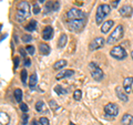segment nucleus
<instances>
[{"label": "nucleus", "mask_w": 133, "mask_h": 125, "mask_svg": "<svg viewBox=\"0 0 133 125\" xmlns=\"http://www.w3.org/2000/svg\"><path fill=\"white\" fill-rule=\"evenodd\" d=\"M85 26V20H69L68 21V28L72 32H79L81 31Z\"/></svg>", "instance_id": "6"}, {"label": "nucleus", "mask_w": 133, "mask_h": 125, "mask_svg": "<svg viewBox=\"0 0 133 125\" xmlns=\"http://www.w3.org/2000/svg\"><path fill=\"white\" fill-rule=\"evenodd\" d=\"M20 53L22 54V57L26 58V52H24V50H23V49H20Z\"/></svg>", "instance_id": "41"}, {"label": "nucleus", "mask_w": 133, "mask_h": 125, "mask_svg": "<svg viewBox=\"0 0 133 125\" xmlns=\"http://www.w3.org/2000/svg\"><path fill=\"white\" fill-rule=\"evenodd\" d=\"M14 95H15L16 101H17V102H19V103H21V101H22V96H23L22 90L16 89V90H15V92H14Z\"/></svg>", "instance_id": "21"}, {"label": "nucleus", "mask_w": 133, "mask_h": 125, "mask_svg": "<svg viewBox=\"0 0 133 125\" xmlns=\"http://www.w3.org/2000/svg\"><path fill=\"white\" fill-rule=\"evenodd\" d=\"M115 93H116L118 98L121 100L122 102H128V101H129V98H128V95H127V92H124V91H123L120 86H118V87L115 89Z\"/></svg>", "instance_id": "14"}, {"label": "nucleus", "mask_w": 133, "mask_h": 125, "mask_svg": "<svg viewBox=\"0 0 133 125\" xmlns=\"http://www.w3.org/2000/svg\"><path fill=\"white\" fill-rule=\"evenodd\" d=\"M55 91L56 92L59 94V95H63V94H66V92H68V91L66 90H64L63 87H62L61 85H57L56 87H55Z\"/></svg>", "instance_id": "25"}, {"label": "nucleus", "mask_w": 133, "mask_h": 125, "mask_svg": "<svg viewBox=\"0 0 133 125\" xmlns=\"http://www.w3.org/2000/svg\"><path fill=\"white\" fill-rule=\"evenodd\" d=\"M24 65H26V66H29V65H30V59L26 58V60H24Z\"/></svg>", "instance_id": "39"}, {"label": "nucleus", "mask_w": 133, "mask_h": 125, "mask_svg": "<svg viewBox=\"0 0 133 125\" xmlns=\"http://www.w3.org/2000/svg\"><path fill=\"white\" fill-rule=\"evenodd\" d=\"M122 125H133V116L131 114H124L121 120Z\"/></svg>", "instance_id": "16"}, {"label": "nucleus", "mask_w": 133, "mask_h": 125, "mask_svg": "<svg viewBox=\"0 0 133 125\" xmlns=\"http://www.w3.org/2000/svg\"><path fill=\"white\" fill-rule=\"evenodd\" d=\"M18 66H19V58L16 57L15 58V69H17Z\"/></svg>", "instance_id": "37"}, {"label": "nucleus", "mask_w": 133, "mask_h": 125, "mask_svg": "<svg viewBox=\"0 0 133 125\" xmlns=\"http://www.w3.org/2000/svg\"><path fill=\"white\" fill-rule=\"evenodd\" d=\"M20 110H21L23 113H27L28 110H29V107L26 103H20Z\"/></svg>", "instance_id": "30"}, {"label": "nucleus", "mask_w": 133, "mask_h": 125, "mask_svg": "<svg viewBox=\"0 0 133 125\" xmlns=\"http://www.w3.org/2000/svg\"><path fill=\"white\" fill-rule=\"evenodd\" d=\"M9 121H10L9 116H8L6 113H3V112L0 113V124L1 125H8L9 124Z\"/></svg>", "instance_id": "20"}, {"label": "nucleus", "mask_w": 133, "mask_h": 125, "mask_svg": "<svg viewBox=\"0 0 133 125\" xmlns=\"http://www.w3.org/2000/svg\"><path fill=\"white\" fill-rule=\"evenodd\" d=\"M113 24H114V21H113V20H108V21H105L104 23L102 24L101 32H102V33H108V32L111 30V28L113 27Z\"/></svg>", "instance_id": "15"}, {"label": "nucleus", "mask_w": 133, "mask_h": 125, "mask_svg": "<svg viewBox=\"0 0 133 125\" xmlns=\"http://www.w3.org/2000/svg\"><path fill=\"white\" fill-rule=\"evenodd\" d=\"M40 12V7L38 3H33V13L35 15H38Z\"/></svg>", "instance_id": "32"}, {"label": "nucleus", "mask_w": 133, "mask_h": 125, "mask_svg": "<svg viewBox=\"0 0 133 125\" xmlns=\"http://www.w3.org/2000/svg\"><path fill=\"white\" fill-rule=\"evenodd\" d=\"M104 44V39L102 37H98V38H94L93 41H91V43L89 44V49L90 50H98V49H101Z\"/></svg>", "instance_id": "9"}, {"label": "nucleus", "mask_w": 133, "mask_h": 125, "mask_svg": "<svg viewBox=\"0 0 133 125\" xmlns=\"http://www.w3.org/2000/svg\"><path fill=\"white\" fill-rule=\"evenodd\" d=\"M68 64V62H66L65 60H58L56 63H55V65H53V69L55 70H61V69H63L64 66Z\"/></svg>", "instance_id": "19"}, {"label": "nucleus", "mask_w": 133, "mask_h": 125, "mask_svg": "<svg viewBox=\"0 0 133 125\" xmlns=\"http://www.w3.org/2000/svg\"><path fill=\"white\" fill-rule=\"evenodd\" d=\"M36 110L38 112H40V113H43V112L47 111V109H45V104L42 101H38L36 103Z\"/></svg>", "instance_id": "23"}, {"label": "nucleus", "mask_w": 133, "mask_h": 125, "mask_svg": "<svg viewBox=\"0 0 133 125\" xmlns=\"http://www.w3.org/2000/svg\"><path fill=\"white\" fill-rule=\"evenodd\" d=\"M73 73H74L73 70H63V71H60V72H58V74L56 75V79H57V80H61V79H63V78H68V77L73 75Z\"/></svg>", "instance_id": "13"}, {"label": "nucleus", "mask_w": 133, "mask_h": 125, "mask_svg": "<svg viewBox=\"0 0 133 125\" xmlns=\"http://www.w3.org/2000/svg\"><path fill=\"white\" fill-rule=\"evenodd\" d=\"M85 17V12H83L80 9H77V8H72L66 12V18L69 20H84Z\"/></svg>", "instance_id": "5"}, {"label": "nucleus", "mask_w": 133, "mask_h": 125, "mask_svg": "<svg viewBox=\"0 0 133 125\" xmlns=\"http://www.w3.org/2000/svg\"><path fill=\"white\" fill-rule=\"evenodd\" d=\"M49 105L51 106V109H52V110H57V109H59L58 104H57L55 101H50V102H49Z\"/></svg>", "instance_id": "34"}, {"label": "nucleus", "mask_w": 133, "mask_h": 125, "mask_svg": "<svg viewBox=\"0 0 133 125\" xmlns=\"http://www.w3.org/2000/svg\"><path fill=\"white\" fill-rule=\"evenodd\" d=\"M45 9H47V11H53V2L48 1V3L45 5Z\"/></svg>", "instance_id": "31"}, {"label": "nucleus", "mask_w": 133, "mask_h": 125, "mask_svg": "<svg viewBox=\"0 0 133 125\" xmlns=\"http://www.w3.org/2000/svg\"><path fill=\"white\" fill-rule=\"evenodd\" d=\"M122 37H123V27L121 26V24H119V26L113 30V32L111 33V36L108 38L107 43L108 44H113L115 42H118Z\"/></svg>", "instance_id": "4"}, {"label": "nucleus", "mask_w": 133, "mask_h": 125, "mask_svg": "<svg viewBox=\"0 0 133 125\" xmlns=\"http://www.w3.org/2000/svg\"><path fill=\"white\" fill-rule=\"evenodd\" d=\"M44 1H47V0H39V2H40V3H42V2H44Z\"/></svg>", "instance_id": "42"}, {"label": "nucleus", "mask_w": 133, "mask_h": 125, "mask_svg": "<svg viewBox=\"0 0 133 125\" xmlns=\"http://www.w3.org/2000/svg\"><path fill=\"white\" fill-rule=\"evenodd\" d=\"M30 17V5L27 1H20L17 6L16 19L18 22H23Z\"/></svg>", "instance_id": "1"}, {"label": "nucleus", "mask_w": 133, "mask_h": 125, "mask_svg": "<svg viewBox=\"0 0 133 125\" xmlns=\"http://www.w3.org/2000/svg\"><path fill=\"white\" fill-rule=\"evenodd\" d=\"M39 50H40V53L43 54V55H48L50 53V51H51V50H50V47L47 43H40Z\"/></svg>", "instance_id": "17"}, {"label": "nucleus", "mask_w": 133, "mask_h": 125, "mask_svg": "<svg viewBox=\"0 0 133 125\" xmlns=\"http://www.w3.org/2000/svg\"><path fill=\"white\" fill-rule=\"evenodd\" d=\"M37 82H38V77H37V73H32L30 77V81H29V86L30 89H33L37 85Z\"/></svg>", "instance_id": "22"}, {"label": "nucleus", "mask_w": 133, "mask_h": 125, "mask_svg": "<svg viewBox=\"0 0 133 125\" xmlns=\"http://www.w3.org/2000/svg\"><path fill=\"white\" fill-rule=\"evenodd\" d=\"M36 28H37V22H36V20H31V22L26 27V30H27V31H35Z\"/></svg>", "instance_id": "24"}, {"label": "nucleus", "mask_w": 133, "mask_h": 125, "mask_svg": "<svg viewBox=\"0 0 133 125\" xmlns=\"http://www.w3.org/2000/svg\"><path fill=\"white\" fill-rule=\"evenodd\" d=\"M132 91H133V90H132Z\"/></svg>", "instance_id": "44"}, {"label": "nucleus", "mask_w": 133, "mask_h": 125, "mask_svg": "<svg viewBox=\"0 0 133 125\" xmlns=\"http://www.w3.org/2000/svg\"><path fill=\"white\" fill-rule=\"evenodd\" d=\"M40 124L41 125H50V123H49V120L47 119V117H44V116H42V117H40Z\"/></svg>", "instance_id": "29"}, {"label": "nucleus", "mask_w": 133, "mask_h": 125, "mask_svg": "<svg viewBox=\"0 0 133 125\" xmlns=\"http://www.w3.org/2000/svg\"><path fill=\"white\" fill-rule=\"evenodd\" d=\"M59 7H60L59 1H55V2H53V11H57L58 9H59Z\"/></svg>", "instance_id": "36"}, {"label": "nucleus", "mask_w": 133, "mask_h": 125, "mask_svg": "<svg viewBox=\"0 0 133 125\" xmlns=\"http://www.w3.org/2000/svg\"><path fill=\"white\" fill-rule=\"evenodd\" d=\"M132 84H133V78L132 77H129V78H125L123 81V89L127 93H130L131 91L133 90L132 89Z\"/></svg>", "instance_id": "11"}, {"label": "nucleus", "mask_w": 133, "mask_h": 125, "mask_svg": "<svg viewBox=\"0 0 133 125\" xmlns=\"http://www.w3.org/2000/svg\"><path fill=\"white\" fill-rule=\"evenodd\" d=\"M53 37V29H52V27H50V26H48V27H45L44 29H43V31H42V39L43 40H50Z\"/></svg>", "instance_id": "12"}, {"label": "nucleus", "mask_w": 133, "mask_h": 125, "mask_svg": "<svg viewBox=\"0 0 133 125\" xmlns=\"http://www.w3.org/2000/svg\"><path fill=\"white\" fill-rule=\"evenodd\" d=\"M73 99L76 100V101H80V100L82 99V92L81 90H76L73 92Z\"/></svg>", "instance_id": "26"}, {"label": "nucleus", "mask_w": 133, "mask_h": 125, "mask_svg": "<svg viewBox=\"0 0 133 125\" xmlns=\"http://www.w3.org/2000/svg\"><path fill=\"white\" fill-rule=\"evenodd\" d=\"M131 57H132V59H133V51L131 52Z\"/></svg>", "instance_id": "43"}, {"label": "nucleus", "mask_w": 133, "mask_h": 125, "mask_svg": "<svg viewBox=\"0 0 133 125\" xmlns=\"http://www.w3.org/2000/svg\"><path fill=\"white\" fill-rule=\"evenodd\" d=\"M31 125H41V124H40V122H38L37 120H33L32 122H31Z\"/></svg>", "instance_id": "40"}, {"label": "nucleus", "mask_w": 133, "mask_h": 125, "mask_svg": "<svg viewBox=\"0 0 133 125\" xmlns=\"http://www.w3.org/2000/svg\"><path fill=\"white\" fill-rule=\"evenodd\" d=\"M119 12L123 18H131L132 15H133V8L131 6H129V5H125V6L120 8Z\"/></svg>", "instance_id": "10"}, {"label": "nucleus", "mask_w": 133, "mask_h": 125, "mask_svg": "<svg viewBox=\"0 0 133 125\" xmlns=\"http://www.w3.org/2000/svg\"><path fill=\"white\" fill-rule=\"evenodd\" d=\"M111 8L109 5H100L97 9V13H95V21H97L98 24H100L102 22V20L105 18V17L110 13Z\"/></svg>", "instance_id": "2"}, {"label": "nucleus", "mask_w": 133, "mask_h": 125, "mask_svg": "<svg viewBox=\"0 0 133 125\" xmlns=\"http://www.w3.org/2000/svg\"><path fill=\"white\" fill-rule=\"evenodd\" d=\"M27 79H28L27 71L26 70H22V72H21V81H22L23 84H27Z\"/></svg>", "instance_id": "27"}, {"label": "nucleus", "mask_w": 133, "mask_h": 125, "mask_svg": "<svg viewBox=\"0 0 133 125\" xmlns=\"http://www.w3.org/2000/svg\"><path fill=\"white\" fill-rule=\"evenodd\" d=\"M28 117H29V116H28L27 114H23V115H22V124H23V125H27V123H28Z\"/></svg>", "instance_id": "35"}, {"label": "nucleus", "mask_w": 133, "mask_h": 125, "mask_svg": "<svg viewBox=\"0 0 133 125\" xmlns=\"http://www.w3.org/2000/svg\"><path fill=\"white\" fill-rule=\"evenodd\" d=\"M32 40V37L31 36H29V34H26V36H23L22 37V41H23V42H30V41Z\"/></svg>", "instance_id": "33"}, {"label": "nucleus", "mask_w": 133, "mask_h": 125, "mask_svg": "<svg viewBox=\"0 0 133 125\" xmlns=\"http://www.w3.org/2000/svg\"><path fill=\"white\" fill-rule=\"evenodd\" d=\"M89 69H90V73L91 77H92L95 81H102L103 78H104V74H103V71L100 69V66L95 63V62H91L89 64Z\"/></svg>", "instance_id": "3"}, {"label": "nucleus", "mask_w": 133, "mask_h": 125, "mask_svg": "<svg viewBox=\"0 0 133 125\" xmlns=\"http://www.w3.org/2000/svg\"><path fill=\"white\" fill-rule=\"evenodd\" d=\"M110 54H111V57H113L116 60H124L128 55L127 51L122 47H120V45H116V47H114L113 49H112Z\"/></svg>", "instance_id": "7"}, {"label": "nucleus", "mask_w": 133, "mask_h": 125, "mask_svg": "<svg viewBox=\"0 0 133 125\" xmlns=\"http://www.w3.org/2000/svg\"><path fill=\"white\" fill-rule=\"evenodd\" d=\"M104 113L107 117H110V116L111 117H114L119 113V107L114 103H108L104 106Z\"/></svg>", "instance_id": "8"}, {"label": "nucleus", "mask_w": 133, "mask_h": 125, "mask_svg": "<svg viewBox=\"0 0 133 125\" xmlns=\"http://www.w3.org/2000/svg\"><path fill=\"white\" fill-rule=\"evenodd\" d=\"M120 1H121V0H114V1L112 2V7H113V8H116V7H118V3H119Z\"/></svg>", "instance_id": "38"}, {"label": "nucleus", "mask_w": 133, "mask_h": 125, "mask_svg": "<svg viewBox=\"0 0 133 125\" xmlns=\"http://www.w3.org/2000/svg\"><path fill=\"white\" fill-rule=\"evenodd\" d=\"M66 41H68V38H66V34L62 33L59 38V41H58V47L59 48H64L66 45Z\"/></svg>", "instance_id": "18"}, {"label": "nucleus", "mask_w": 133, "mask_h": 125, "mask_svg": "<svg viewBox=\"0 0 133 125\" xmlns=\"http://www.w3.org/2000/svg\"><path fill=\"white\" fill-rule=\"evenodd\" d=\"M26 50H27V52H28V54H30V55H32V54H35V47L33 45H27L26 47Z\"/></svg>", "instance_id": "28"}]
</instances>
